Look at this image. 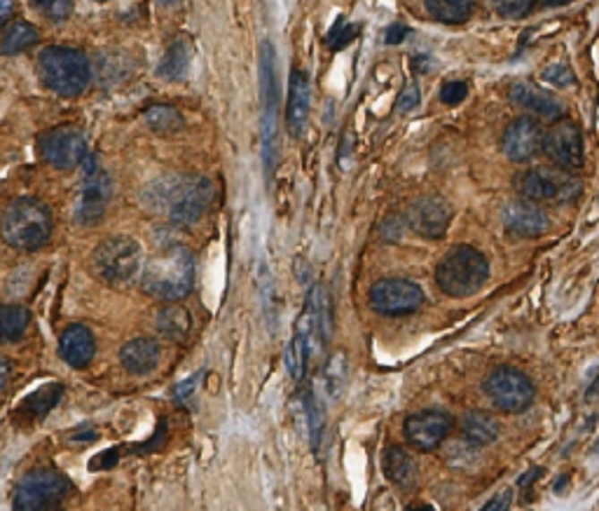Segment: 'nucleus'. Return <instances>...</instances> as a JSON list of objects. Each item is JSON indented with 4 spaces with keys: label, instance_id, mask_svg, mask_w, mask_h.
Here are the masks:
<instances>
[{
    "label": "nucleus",
    "instance_id": "1",
    "mask_svg": "<svg viewBox=\"0 0 599 511\" xmlns=\"http://www.w3.org/2000/svg\"><path fill=\"white\" fill-rule=\"evenodd\" d=\"M152 207L164 209L175 226H193L211 207L213 183L204 177H175L150 188Z\"/></svg>",
    "mask_w": 599,
    "mask_h": 511
},
{
    "label": "nucleus",
    "instance_id": "2",
    "mask_svg": "<svg viewBox=\"0 0 599 511\" xmlns=\"http://www.w3.org/2000/svg\"><path fill=\"white\" fill-rule=\"evenodd\" d=\"M193 281L194 258L183 244H171L158 256H152L141 277L143 291L162 300L185 299L193 289Z\"/></svg>",
    "mask_w": 599,
    "mask_h": 511
},
{
    "label": "nucleus",
    "instance_id": "3",
    "mask_svg": "<svg viewBox=\"0 0 599 511\" xmlns=\"http://www.w3.org/2000/svg\"><path fill=\"white\" fill-rule=\"evenodd\" d=\"M0 232L14 249L36 251L45 247L52 235V213L40 200L21 197L5 209L0 221Z\"/></svg>",
    "mask_w": 599,
    "mask_h": 511
},
{
    "label": "nucleus",
    "instance_id": "4",
    "mask_svg": "<svg viewBox=\"0 0 599 511\" xmlns=\"http://www.w3.org/2000/svg\"><path fill=\"white\" fill-rule=\"evenodd\" d=\"M38 75L52 91L61 97H78L90 85L91 66L80 49L64 48H47L38 56Z\"/></svg>",
    "mask_w": 599,
    "mask_h": 511
},
{
    "label": "nucleus",
    "instance_id": "5",
    "mask_svg": "<svg viewBox=\"0 0 599 511\" xmlns=\"http://www.w3.org/2000/svg\"><path fill=\"white\" fill-rule=\"evenodd\" d=\"M490 277V263L483 251L473 247H457L441 261L436 270V284L452 299H466L478 293Z\"/></svg>",
    "mask_w": 599,
    "mask_h": 511
},
{
    "label": "nucleus",
    "instance_id": "6",
    "mask_svg": "<svg viewBox=\"0 0 599 511\" xmlns=\"http://www.w3.org/2000/svg\"><path fill=\"white\" fill-rule=\"evenodd\" d=\"M143 254L132 238H108L91 254V270L103 284L129 286L141 274Z\"/></svg>",
    "mask_w": 599,
    "mask_h": 511
},
{
    "label": "nucleus",
    "instance_id": "7",
    "mask_svg": "<svg viewBox=\"0 0 599 511\" xmlns=\"http://www.w3.org/2000/svg\"><path fill=\"white\" fill-rule=\"evenodd\" d=\"M73 486L56 469H36L19 481L14 511H55L71 495Z\"/></svg>",
    "mask_w": 599,
    "mask_h": 511
},
{
    "label": "nucleus",
    "instance_id": "8",
    "mask_svg": "<svg viewBox=\"0 0 599 511\" xmlns=\"http://www.w3.org/2000/svg\"><path fill=\"white\" fill-rule=\"evenodd\" d=\"M261 85H262V160L267 177H272L277 165V127H278V87L274 68V45L262 40L261 45Z\"/></svg>",
    "mask_w": 599,
    "mask_h": 511
},
{
    "label": "nucleus",
    "instance_id": "9",
    "mask_svg": "<svg viewBox=\"0 0 599 511\" xmlns=\"http://www.w3.org/2000/svg\"><path fill=\"white\" fill-rule=\"evenodd\" d=\"M581 190V181L560 167H539L520 178V193L529 202H574Z\"/></svg>",
    "mask_w": 599,
    "mask_h": 511
},
{
    "label": "nucleus",
    "instance_id": "10",
    "mask_svg": "<svg viewBox=\"0 0 599 511\" xmlns=\"http://www.w3.org/2000/svg\"><path fill=\"white\" fill-rule=\"evenodd\" d=\"M484 392L503 413H522L534 402V383L513 366H499L497 371H492Z\"/></svg>",
    "mask_w": 599,
    "mask_h": 511
},
{
    "label": "nucleus",
    "instance_id": "11",
    "mask_svg": "<svg viewBox=\"0 0 599 511\" xmlns=\"http://www.w3.org/2000/svg\"><path fill=\"white\" fill-rule=\"evenodd\" d=\"M370 305H372V310L387 316L410 315L424 305V291L415 281L403 280V277H389V280H380L370 289Z\"/></svg>",
    "mask_w": 599,
    "mask_h": 511
},
{
    "label": "nucleus",
    "instance_id": "12",
    "mask_svg": "<svg viewBox=\"0 0 599 511\" xmlns=\"http://www.w3.org/2000/svg\"><path fill=\"white\" fill-rule=\"evenodd\" d=\"M541 148L564 171L581 169L583 162H586L581 129L571 120H557L543 134Z\"/></svg>",
    "mask_w": 599,
    "mask_h": 511
},
{
    "label": "nucleus",
    "instance_id": "13",
    "mask_svg": "<svg viewBox=\"0 0 599 511\" xmlns=\"http://www.w3.org/2000/svg\"><path fill=\"white\" fill-rule=\"evenodd\" d=\"M38 152L56 169H73L87 155V143L78 129L55 127L38 136Z\"/></svg>",
    "mask_w": 599,
    "mask_h": 511
},
{
    "label": "nucleus",
    "instance_id": "14",
    "mask_svg": "<svg viewBox=\"0 0 599 511\" xmlns=\"http://www.w3.org/2000/svg\"><path fill=\"white\" fill-rule=\"evenodd\" d=\"M110 200H113V178L108 171L98 169L97 165L87 167L82 190L75 204V221L80 226H94L106 216Z\"/></svg>",
    "mask_w": 599,
    "mask_h": 511
},
{
    "label": "nucleus",
    "instance_id": "15",
    "mask_svg": "<svg viewBox=\"0 0 599 511\" xmlns=\"http://www.w3.org/2000/svg\"><path fill=\"white\" fill-rule=\"evenodd\" d=\"M454 418L442 411H422L406 420L407 444L417 451H436L438 446L449 437Z\"/></svg>",
    "mask_w": 599,
    "mask_h": 511
},
{
    "label": "nucleus",
    "instance_id": "16",
    "mask_svg": "<svg viewBox=\"0 0 599 511\" xmlns=\"http://www.w3.org/2000/svg\"><path fill=\"white\" fill-rule=\"evenodd\" d=\"M452 221V209L442 197L426 195L412 202L407 209V226L426 239L442 238Z\"/></svg>",
    "mask_w": 599,
    "mask_h": 511
},
{
    "label": "nucleus",
    "instance_id": "17",
    "mask_svg": "<svg viewBox=\"0 0 599 511\" xmlns=\"http://www.w3.org/2000/svg\"><path fill=\"white\" fill-rule=\"evenodd\" d=\"M543 141V129L534 117H518L506 127L501 139V148L510 162H526L534 158Z\"/></svg>",
    "mask_w": 599,
    "mask_h": 511
},
{
    "label": "nucleus",
    "instance_id": "18",
    "mask_svg": "<svg viewBox=\"0 0 599 511\" xmlns=\"http://www.w3.org/2000/svg\"><path fill=\"white\" fill-rule=\"evenodd\" d=\"M503 226L515 238H541L548 230V216L534 202H510L503 212Z\"/></svg>",
    "mask_w": 599,
    "mask_h": 511
},
{
    "label": "nucleus",
    "instance_id": "19",
    "mask_svg": "<svg viewBox=\"0 0 599 511\" xmlns=\"http://www.w3.org/2000/svg\"><path fill=\"white\" fill-rule=\"evenodd\" d=\"M510 101L515 106H520L525 110H532L536 116L541 117H551V120H560L564 113L562 104H560V99L552 97L551 91L541 90V87L532 85V82H513L509 91Z\"/></svg>",
    "mask_w": 599,
    "mask_h": 511
},
{
    "label": "nucleus",
    "instance_id": "20",
    "mask_svg": "<svg viewBox=\"0 0 599 511\" xmlns=\"http://www.w3.org/2000/svg\"><path fill=\"white\" fill-rule=\"evenodd\" d=\"M59 352L61 359L66 361L68 366H73V368H85V366H90V361L94 359V354H97L94 333H91L87 326H82V324L68 326L59 338Z\"/></svg>",
    "mask_w": 599,
    "mask_h": 511
},
{
    "label": "nucleus",
    "instance_id": "21",
    "mask_svg": "<svg viewBox=\"0 0 599 511\" xmlns=\"http://www.w3.org/2000/svg\"><path fill=\"white\" fill-rule=\"evenodd\" d=\"M309 106H312V85H309V75L304 71H295L291 75V90H288V110H286V120L288 129L295 139H300L304 132L309 117Z\"/></svg>",
    "mask_w": 599,
    "mask_h": 511
},
{
    "label": "nucleus",
    "instance_id": "22",
    "mask_svg": "<svg viewBox=\"0 0 599 511\" xmlns=\"http://www.w3.org/2000/svg\"><path fill=\"white\" fill-rule=\"evenodd\" d=\"M120 361L124 371L132 376H148L159 364V345L150 338H136L124 342L120 350Z\"/></svg>",
    "mask_w": 599,
    "mask_h": 511
},
{
    "label": "nucleus",
    "instance_id": "23",
    "mask_svg": "<svg viewBox=\"0 0 599 511\" xmlns=\"http://www.w3.org/2000/svg\"><path fill=\"white\" fill-rule=\"evenodd\" d=\"M381 469H384L389 481L398 488H412L417 481V464H415L410 453L403 451L400 446H389L387 451H384Z\"/></svg>",
    "mask_w": 599,
    "mask_h": 511
},
{
    "label": "nucleus",
    "instance_id": "24",
    "mask_svg": "<svg viewBox=\"0 0 599 511\" xmlns=\"http://www.w3.org/2000/svg\"><path fill=\"white\" fill-rule=\"evenodd\" d=\"M499 429L501 427H499L497 418L492 413H484V411H471L461 420V432L475 446H487L492 441H497Z\"/></svg>",
    "mask_w": 599,
    "mask_h": 511
},
{
    "label": "nucleus",
    "instance_id": "25",
    "mask_svg": "<svg viewBox=\"0 0 599 511\" xmlns=\"http://www.w3.org/2000/svg\"><path fill=\"white\" fill-rule=\"evenodd\" d=\"M190 45L185 40H175L169 45L167 55L158 66V75L164 80H183L190 68Z\"/></svg>",
    "mask_w": 599,
    "mask_h": 511
},
{
    "label": "nucleus",
    "instance_id": "26",
    "mask_svg": "<svg viewBox=\"0 0 599 511\" xmlns=\"http://www.w3.org/2000/svg\"><path fill=\"white\" fill-rule=\"evenodd\" d=\"M473 3L475 0H424L431 17L442 22V24H461V22H466L473 13Z\"/></svg>",
    "mask_w": 599,
    "mask_h": 511
},
{
    "label": "nucleus",
    "instance_id": "27",
    "mask_svg": "<svg viewBox=\"0 0 599 511\" xmlns=\"http://www.w3.org/2000/svg\"><path fill=\"white\" fill-rule=\"evenodd\" d=\"M38 38L40 36H38L36 26L29 24V22H14L3 33L0 49H3V55H19V52L33 48L38 43Z\"/></svg>",
    "mask_w": 599,
    "mask_h": 511
},
{
    "label": "nucleus",
    "instance_id": "28",
    "mask_svg": "<svg viewBox=\"0 0 599 511\" xmlns=\"http://www.w3.org/2000/svg\"><path fill=\"white\" fill-rule=\"evenodd\" d=\"M30 324V315L21 305H0V341H19Z\"/></svg>",
    "mask_w": 599,
    "mask_h": 511
},
{
    "label": "nucleus",
    "instance_id": "29",
    "mask_svg": "<svg viewBox=\"0 0 599 511\" xmlns=\"http://www.w3.org/2000/svg\"><path fill=\"white\" fill-rule=\"evenodd\" d=\"M158 329L171 341H183L190 333V312L181 305H167L158 315Z\"/></svg>",
    "mask_w": 599,
    "mask_h": 511
},
{
    "label": "nucleus",
    "instance_id": "30",
    "mask_svg": "<svg viewBox=\"0 0 599 511\" xmlns=\"http://www.w3.org/2000/svg\"><path fill=\"white\" fill-rule=\"evenodd\" d=\"M61 394H64V387L61 385H45L38 392L26 396L24 406H21V413L30 415V418H43L47 415L52 408L59 403Z\"/></svg>",
    "mask_w": 599,
    "mask_h": 511
},
{
    "label": "nucleus",
    "instance_id": "31",
    "mask_svg": "<svg viewBox=\"0 0 599 511\" xmlns=\"http://www.w3.org/2000/svg\"><path fill=\"white\" fill-rule=\"evenodd\" d=\"M309 342L300 331H295V335L291 338L288 347H286V368L291 373V377L295 383H303L304 380V368H307L309 359Z\"/></svg>",
    "mask_w": 599,
    "mask_h": 511
},
{
    "label": "nucleus",
    "instance_id": "32",
    "mask_svg": "<svg viewBox=\"0 0 599 511\" xmlns=\"http://www.w3.org/2000/svg\"><path fill=\"white\" fill-rule=\"evenodd\" d=\"M146 120L159 134H171V132H178L183 127L181 113L175 108H169V106H152L146 113Z\"/></svg>",
    "mask_w": 599,
    "mask_h": 511
},
{
    "label": "nucleus",
    "instance_id": "33",
    "mask_svg": "<svg viewBox=\"0 0 599 511\" xmlns=\"http://www.w3.org/2000/svg\"><path fill=\"white\" fill-rule=\"evenodd\" d=\"M307 425H309V438H312V446L314 451H319L321 446L323 432H326V413H323L321 402L316 399L314 392H307Z\"/></svg>",
    "mask_w": 599,
    "mask_h": 511
},
{
    "label": "nucleus",
    "instance_id": "34",
    "mask_svg": "<svg viewBox=\"0 0 599 511\" xmlns=\"http://www.w3.org/2000/svg\"><path fill=\"white\" fill-rule=\"evenodd\" d=\"M30 3L49 22H66L73 13V0H30Z\"/></svg>",
    "mask_w": 599,
    "mask_h": 511
},
{
    "label": "nucleus",
    "instance_id": "35",
    "mask_svg": "<svg viewBox=\"0 0 599 511\" xmlns=\"http://www.w3.org/2000/svg\"><path fill=\"white\" fill-rule=\"evenodd\" d=\"M356 33H358L356 24H345V22H338V24H335V29L328 33L326 45L333 49V52H338V49L347 48V45H349L351 40L356 38Z\"/></svg>",
    "mask_w": 599,
    "mask_h": 511
},
{
    "label": "nucleus",
    "instance_id": "36",
    "mask_svg": "<svg viewBox=\"0 0 599 511\" xmlns=\"http://www.w3.org/2000/svg\"><path fill=\"white\" fill-rule=\"evenodd\" d=\"M492 3H494L499 14H503V17L509 19L525 17L534 5V0H492Z\"/></svg>",
    "mask_w": 599,
    "mask_h": 511
},
{
    "label": "nucleus",
    "instance_id": "37",
    "mask_svg": "<svg viewBox=\"0 0 599 511\" xmlns=\"http://www.w3.org/2000/svg\"><path fill=\"white\" fill-rule=\"evenodd\" d=\"M468 94V85L461 80H449L441 87V101L445 106H459Z\"/></svg>",
    "mask_w": 599,
    "mask_h": 511
},
{
    "label": "nucleus",
    "instance_id": "38",
    "mask_svg": "<svg viewBox=\"0 0 599 511\" xmlns=\"http://www.w3.org/2000/svg\"><path fill=\"white\" fill-rule=\"evenodd\" d=\"M543 80H548L555 87H569L574 82V71L564 64H551L543 68Z\"/></svg>",
    "mask_w": 599,
    "mask_h": 511
},
{
    "label": "nucleus",
    "instance_id": "39",
    "mask_svg": "<svg viewBox=\"0 0 599 511\" xmlns=\"http://www.w3.org/2000/svg\"><path fill=\"white\" fill-rule=\"evenodd\" d=\"M417 104H419L417 85H407L406 90L400 91L398 101H396V108H398L400 113H407V110L417 108Z\"/></svg>",
    "mask_w": 599,
    "mask_h": 511
},
{
    "label": "nucleus",
    "instance_id": "40",
    "mask_svg": "<svg viewBox=\"0 0 599 511\" xmlns=\"http://www.w3.org/2000/svg\"><path fill=\"white\" fill-rule=\"evenodd\" d=\"M200 377H201V373H197V376L188 377V380H183L181 385H175V390H174L175 402H181V403L188 402L190 396L194 394V390H197V385H200Z\"/></svg>",
    "mask_w": 599,
    "mask_h": 511
},
{
    "label": "nucleus",
    "instance_id": "41",
    "mask_svg": "<svg viewBox=\"0 0 599 511\" xmlns=\"http://www.w3.org/2000/svg\"><path fill=\"white\" fill-rule=\"evenodd\" d=\"M510 502H513V493H510V490H503V493L494 495V498H492L480 511H509Z\"/></svg>",
    "mask_w": 599,
    "mask_h": 511
},
{
    "label": "nucleus",
    "instance_id": "42",
    "mask_svg": "<svg viewBox=\"0 0 599 511\" xmlns=\"http://www.w3.org/2000/svg\"><path fill=\"white\" fill-rule=\"evenodd\" d=\"M407 33H410V29H407V26H403V24L389 26L387 33H384V43H387V45L403 43V40L407 38Z\"/></svg>",
    "mask_w": 599,
    "mask_h": 511
},
{
    "label": "nucleus",
    "instance_id": "43",
    "mask_svg": "<svg viewBox=\"0 0 599 511\" xmlns=\"http://www.w3.org/2000/svg\"><path fill=\"white\" fill-rule=\"evenodd\" d=\"M13 0H0V26L5 24L10 14H13Z\"/></svg>",
    "mask_w": 599,
    "mask_h": 511
},
{
    "label": "nucleus",
    "instance_id": "44",
    "mask_svg": "<svg viewBox=\"0 0 599 511\" xmlns=\"http://www.w3.org/2000/svg\"><path fill=\"white\" fill-rule=\"evenodd\" d=\"M429 64H431V59L429 56H417V59L412 61V66H415V71H417V74H426V71H429Z\"/></svg>",
    "mask_w": 599,
    "mask_h": 511
},
{
    "label": "nucleus",
    "instance_id": "45",
    "mask_svg": "<svg viewBox=\"0 0 599 511\" xmlns=\"http://www.w3.org/2000/svg\"><path fill=\"white\" fill-rule=\"evenodd\" d=\"M586 396H587V399H597V396H599V371L595 373V377L590 380V387H587Z\"/></svg>",
    "mask_w": 599,
    "mask_h": 511
},
{
    "label": "nucleus",
    "instance_id": "46",
    "mask_svg": "<svg viewBox=\"0 0 599 511\" xmlns=\"http://www.w3.org/2000/svg\"><path fill=\"white\" fill-rule=\"evenodd\" d=\"M7 377H10V361L0 357V387L7 383Z\"/></svg>",
    "mask_w": 599,
    "mask_h": 511
},
{
    "label": "nucleus",
    "instance_id": "47",
    "mask_svg": "<svg viewBox=\"0 0 599 511\" xmlns=\"http://www.w3.org/2000/svg\"><path fill=\"white\" fill-rule=\"evenodd\" d=\"M539 3L545 7H560V5H567V3H571V0H539Z\"/></svg>",
    "mask_w": 599,
    "mask_h": 511
},
{
    "label": "nucleus",
    "instance_id": "48",
    "mask_svg": "<svg viewBox=\"0 0 599 511\" xmlns=\"http://www.w3.org/2000/svg\"><path fill=\"white\" fill-rule=\"evenodd\" d=\"M159 3H162V5H178L181 0H159Z\"/></svg>",
    "mask_w": 599,
    "mask_h": 511
},
{
    "label": "nucleus",
    "instance_id": "49",
    "mask_svg": "<svg viewBox=\"0 0 599 511\" xmlns=\"http://www.w3.org/2000/svg\"><path fill=\"white\" fill-rule=\"evenodd\" d=\"M597 451H599V444H597Z\"/></svg>",
    "mask_w": 599,
    "mask_h": 511
},
{
    "label": "nucleus",
    "instance_id": "50",
    "mask_svg": "<svg viewBox=\"0 0 599 511\" xmlns=\"http://www.w3.org/2000/svg\"><path fill=\"white\" fill-rule=\"evenodd\" d=\"M98 3H103V0H98Z\"/></svg>",
    "mask_w": 599,
    "mask_h": 511
}]
</instances>
